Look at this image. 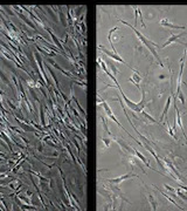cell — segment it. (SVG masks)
I'll return each instance as SVG.
<instances>
[{
  "label": "cell",
  "instance_id": "6da1fadb",
  "mask_svg": "<svg viewBox=\"0 0 187 211\" xmlns=\"http://www.w3.org/2000/svg\"><path fill=\"white\" fill-rule=\"evenodd\" d=\"M119 21H121L122 24H125V25H126V26H129L130 28H132V31L136 33V35H137V37L142 40V42L145 45V47H147V48H149V51L152 53V55L156 58V60L158 61L159 66H160V67H164V63H163V61L160 60V58H159V55H158V53H157V49H156V47H158V45H156L154 42H151L150 40H147V39H146V38H145V37H144V35H143L139 31H137V30H136L133 26H131L129 23H126V21H124V20H119Z\"/></svg>",
  "mask_w": 187,
  "mask_h": 211
},
{
  "label": "cell",
  "instance_id": "7a4b0ae2",
  "mask_svg": "<svg viewBox=\"0 0 187 211\" xmlns=\"http://www.w3.org/2000/svg\"><path fill=\"white\" fill-rule=\"evenodd\" d=\"M118 90H119V94H121L124 103H126V106H128V107H129L132 112H135V113H142V112H143L145 104H146V101H145V90H144V89H142V100H140L139 103H135V102H132L131 100H129V98L125 96V94L123 93V90H122L121 87L118 88Z\"/></svg>",
  "mask_w": 187,
  "mask_h": 211
},
{
  "label": "cell",
  "instance_id": "3957f363",
  "mask_svg": "<svg viewBox=\"0 0 187 211\" xmlns=\"http://www.w3.org/2000/svg\"><path fill=\"white\" fill-rule=\"evenodd\" d=\"M102 106H103V108H104V110H105L107 115H108V116H109V117H110V119H111L114 122H116V123H117V124H118V126H119V127H121V128H122L124 132H126V130L124 129V127H123V126L119 123V121H118V120H117V119L114 116V113L111 112V109H110V107L108 106V103H107V102H104V101H102Z\"/></svg>",
  "mask_w": 187,
  "mask_h": 211
},
{
  "label": "cell",
  "instance_id": "277c9868",
  "mask_svg": "<svg viewBox=\"0 0 187 211\" xmlns=\"http://www.w3.org/2000/svg\"><path fill=\"white\" fill-rule=\"evenodd\" d=\"M164 162L166 163V167H167V168H168V170L171 171V174H172L173 178H174V177H177V179H178V181H182V182H184V178H182V176H181V175H180V174L177 171V169L173 167V164H172V163H171V162H170L167 158H164Z\"/></svg>",
  "mask_w": 187,
  "mask_h": 211
},
{
  "label": "cell",
  "instance_id": "5b68a950",
  "mask_svg": "<svg viewBox=\"0 0 187 211\" xmlns=\"http://www.w3.org/2000/svg\"><path fill=\"white\" fill-rule=\"evenodd\" d=\"M133 176H135L133 174H126V175H123V176L117 177V178H109V179H108V183L114 184V185H118L121 182H123V181H125V179H128V178H130V177H133Z\"/></svg>",
  "mask_w": 187,
  "mask_h": 211
},
{
  "label": "cell",
  "instance_id": "8992f818",
  "mask_svg": "<svg viewBox=\"0 0 187 211\" xmlns=\"http://www.w3.org/2000/svg\"><path fill=\"white\" fill-rule=\"evenodd\" d=\"M100 49H101L103 53H105L108 56H111L114 60H117V61H119V62H122V63H125V61H124V60H123V59H122V58H121L118 54H116V53H111V52L107 51V49H105L103 46H100Z\"/></svg>",
  "mask_w": 187,
  "mask_h": 211
},
{
  "label": "cell",
  "instance_id": "52a82bcc",
  "mask_svg": "<svg viewBox=\"0 0 187 211\" xmlns=\"http://www.w3.org/2000/svg\"><path fill=\"white\" fill-rule=\"evenodd\" d=\"M160 24H161L163 26H166V27H170V28H174V30H184V28H185L184 26H179V25H174V24H172V23H170V21H167L166 19H164V20H161V21H160Z\"/></svg>",
  "mask_w": 187,
  "mask_h": 211
},
{
  "label": "cell",
  "instance_id": "ba28073f",
  "mask_svg": "<svg viewBox=\"0 0 187 211\" xmlns=\"http://www.w3.org/2000/svg\"><path fill=\"white\" fill-rule=\"evenodd\" d=\"M133 155H135V156H137V157H138V158H139V160H140V161H142V162H143V163H144V164H145V165H146L149 169H152V168H151V165L149 164V162L146 161V158H145V157H144V156H143V155H142L139 151H137V150H133Z\"/></svg>",
  "mask_w": 187,
  "mask_h": 211
},
{
  "label": "cell",
  "instance_id": "9c48e42d",
  "mask_svg": "<svg viewBox=\"0 0 187 211\" xmlns=\"http://www.w3.org/2000/svg\"><path fill=\"white\" fill-rule=\"evenodd\" d=\"M180 37H182V33H180V34H177V35H172V37H171V38H170V39H168V40H167V41H166V42L163 45V47H164V48H165V47H167V46H168V45H171L173 41L178 40V38H180Z\"/></svg>",
  "mask_w": 187,
  "mask_h": 211
},
{
  "label": "cell",
  "instance_id": "30bf717a",
  "mask_svg": "<svg viewBox=\"0 0 187 211\" xmlns=\"http://www.w3.org/2000/svg\"><path fill=\"white\" fill-rule=\"evenodd\" d=\"M171 100H172V96H168V98L166 101V104H165V108H164V112H163V115H161V120L164 119V116L167 115V112H168L170 106H171Z\"/></svg>",
  "mask_w": 187,
  "mask_h": 211
},
{
  "label": "cell",
  "instance_id": "8fae6325",
  "mask_svg": "<svg viewBox=\"0 0 187 211\" xmlns=\"http://www.w3.org/2000/svg\"><path fill=\"white\" fill-rule=\"evenodd\" d=\"M147 198H149L150 204H151V209H152V210H157V203H156V199H154L153 195L149 193V195H147Z\"/></svg>",
  "mask_w": 187,
  "mask_h": 211
},
{
  "label": "cell",
  "instance_id": "7c38bea8",
  "mask_svg": "<svg viewBox=\"0 0 187 211\" xmlns=\"http://www.w3.org/2000/svg\"><path fill=\"white\" fill-rule=\"evenodd\" d=\"M166 126H167L168 134H170V135H171V136H172V137H173L175 141H178V139H177V136H175V133H174V132H173V129L171 128V126H170V123H168V121H167V120H166Z\"/></svg>",
  "mask_w": 187,
  "mask_h": 211
},
{
  "label": "cell",
  "instance_id": "4fadbf2b",
  "mask_svg": "<svg viewBox=\"0 0 187 211\" xmlns=\"http://www.w3.org/2000/svg\"><path fill=\"white\" fill-rule=\"evenodd\" d=\"M177 193H178V196H179L180 198H182L184 200H186V202H187V197H186V195H185V193H182L180 190H178V191H177Z\"/></svg>",
  "mask_w": 187,
  "mask_h": 211
},
{
  "label": "cell",
  "instance_id": "5bb4252c",
  "mask_svg": "<svg viewBox=\"0 0 187 211\" xmlns=\"http://www.w3.org/2000/svg\"><path fill=\"white\" fill-rule=\"evenodd\" d=\"M142 114H143V115H144L145 117H147V119H149V120H150L151 122H156V120H154L153 117H151V116H150V115L147 114V113H145V112H142Z\"/></svg>",
  "mask_w": 187,
  "mask_h": 211
},
{
  "label": "cell",
  "instance_id": "9a60e30c",
  "mask_svg": "<svg viewBox=\"0 0 187 211\" xmlns=\"http://www.w3.org/2000/svg\"><path fill=\"white\" fill-rule=\"evenodd\" d=\"M165 188H166L167 190H170V191H171V192H172V193L174 195V192H175V190H174L173 188H171V186H170V185H167V184H165Z\"/></svg>",
  "mask_w": 187,
  "mask_h": 211
},
{
  "label": "cell",
  "instance_id": "2e32d148",
  "mask_svg": "<svg viewBox=\"0 0 187 211\" xmlns=\"http://www.w3.org/2000/svg\"><path fill=\"white\" fill-rule=\"evenodd\" d=\"M103 141H104V143H105V146H109L110 144V140H108V139H103Z\"/></svg>",
  "mask_w": 187,
  "mask_h": 211
},
{
  "label": "cell",
  "instance_id": "e0dca14e",
  "mask_svg": "<svg viewBox=\"0 0 187 211\" xmlns=\"http://www.w3.org/2000/svg\"><path fill=\"white\" fill-rule=\"evenodd\" d=\"M180 188H181L182 190H186V191H187V186H186V185H180Z\"/></svg>",
  "mask_w": 187,
  "mask_h": 211
}]
</instances>
